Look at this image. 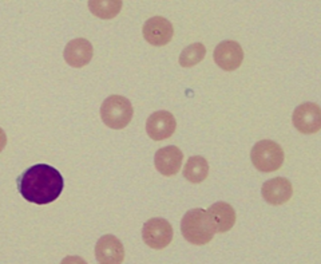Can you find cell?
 <instances>
[{
  "label": "cell",
  "mask_w": 321,
  "mask_h": 264,
  "mask_svg": "<svg viewBox=\"0 0 321 264\" xmlns=\"http://www.w3.org/2000/svg\"><path fill=\"white\" fill-rule=\"evenodd\" d=\"M17 183L19 192L25 199L39 205L56 200L64 185L60 172L45 163L36 164L28 168L18 177Z\"/></svg>",
  "instance_id": "6da1fadb"
},
{
  "label": "cell",
  "mask_w": 321,
  "mask_h": 264,
  "mask_svg": "<svg viewBox=\"0 0 321 264\" xmlns=\"http://www.w3.org/2000/svg\"><path fill=\"white\" fill-rule=\"evenodd\" d=\"M183 236L189 242L197 245L208 243L216 233L207 211L201 208L188 211L181 223Z\"/></svg>",
  "instance_id": "7a4b0ae2"
},
{
  "label": "cell",
  "mask_w": 321,
  "mask_h": 264,
  "mask_svg": "<svg viewBox=\"0 0 321 264\" xmlns=\"http://www.w3.org/2000/svg\"><path fill=\"white\" fill-rule=\"evenodd\" d=\"M100 113L102 119L106 125L118 129L123 128L130 122L133 110L127 98L120 95H112L103 102Z\"/></svg>",
  "instance_id": "3957f363"
},
{
  "label": "cell",
  "mask_w": 321,
  "mask_h": 264,
  "mask_svg": "<svg viewBox=\"0 0 321 264\" xmlns=\"http://www.w3.org/2000/svg\"><path fill=\"white\" fill-rule=\"evenodd\" d=\"M250 157L253 164L258 170L269 172L280 168L284 160V154L277 143L270 140H264L255 145Z\"/></svg>",
  "instance_id": "277c9868"
},
{
  "label": "cell",
  "mask_w": 321,
  "mask_h": 264,
  "mask_svg": "<svg viewBox=\"0 0 321 264\" xmlns=\"http://www.w3.org/2000/svg\"><path fill=\"white\" fill-rule=\"evenodd\" d=\"M173 235L171 225L162 218L149 219L144 223L142 230L145 243L150 247L156 249H162L168 245Z\"/></svg>",
  "instance_id": "5b68a950"
},
{
  "label": "cell",
  "mask_w": 321,
  "mask_h": 264,
  "mask_svg": "<svg viewBox=\"0 0 321 264\" xmlns=\"http://www.w3.org/2000/svg\"><path fill=\"white\" fill-rule=\"evenodd\" d=\"M321 110L315 103L307 102L301 104L294 110L292 116L293 124L300 132L311 134L321 128Z\"/></svg>",
  "instance_id": "8992f818"
},
{
  "label": "cell",
  "mask_w": 321,
  "mask_h": 264,
  "mask_svg": "<svg viewBox=\"0 0 321 264\" xmlns=\"http://www.w3.org/2000/svg\"><path fill=\"white\" fill-rule=\"evenodd\" d=\"M216 63L220 68L227 71H231L241 64L244 53L240 45L232 40H226L219 44L213 52Z\"/></svg>",
  "instance_id": "52a82bcc"
},
{
  "label": "cell",
  "mask_w": 321,
  "mask_h": 264,
  "mask_svg": "<svg viewBox=\"0 0 321 264\" xmlns=\"http://www.w3.org/2000/svg\"><path fill=\"white\" fill-rule=\"evenodd\" d=\"M176 122L173 115L165 110L156 111L148 118L146 125L149 136L156 141L171 136L175 131Z\"/></svg>",
  "instance_id": "ba28073f"
},
{
  "label": "cell",
  "mask_w": 321,
  "mask_h": 264,
  "mask_svg": "<svg viewBox=\"0 0 321 264\" xmlns=\"http://www.w3.org/2000/svg\"><path fill=\"white\" fill-rule=\"evenodd\" d=\"M172 26L165 18L156 16L148 19L143 28L145 39L155 46L164 45L171 40L173 34Z\"/></svg>",
  "instance_id": "9c48e42d"
},
{
  "label": "cell",
  "mask_w": 321,
  "mask_h": 264,
  "mask_svg": "<svg viewBox=\"0 0 321 264\" xmlns=\"http://www.w3.org/2000/svg\"><path fill=\"white\" fill-rule=\"evenodd\" d=\"M183 157L182 151L175 146L170 145L161 148L155 153V167L164 175L169 176L175 175L180 168Z\"/></svg>",
  "instance_id": "30bf717a"
},
{
  "label": "cell",
  "mask_w": 321,
  "mask_h": 264,
  "mask_svg": "<svg viewBox=\"0 0 321 264\" xmlns=\"http://www.w3.org/2000/svg\"><path fill=\"white\" fill-rule=\"evenodd\" d=\"M290 181L286 178L277 177L268 180L263 184L261 193L264 199L273 205L282 204L287 201L292 194Z\"/></svg>",
  "instance_id": "8fae6325"
},
{
  "label": "cell",
  "mask_w": 321,
  "mask_h": 264,
  "mask_svg": "<svg viewBox=\"0 0 321 264\" xmlns=\"http://www.w3.org/2000/svg\"><path fill=\"white\" fill-rule=\"evenodd\" d=\"M93 53L91 43L86 39L78 38L70 41L67 44L64 50V57L70 65L80 68L89 63Z\"/></svg>",
  "instance_id": "7c38bea8"
},
{
  "label": "cell",
  "mask_w": 321,
  "mask_h": 264,
  "mask_svg": "<svg viewBox=\"0 0 321 264\" xmlns=\"http://www.w3.org/2000/svg\"><path fill=\"white\" fill-rule=\"evenodd\" d=\"M214 225L216 233H223L230 230L234 224L236 216L234 209L223 202L215 203L207 210Z\"/></svg>",
  "instance_id": "4fadbf2b"
},
{
  "label": "cell",
  "mask_w": 321,
  "mask_h": 264,
  "mask_svg": "<svg viewBox=\"0 0 321 264\" xmlns=\"http://www.w3.org/2000/svg\"><path fill=\"white\" fill-rule=\"evenodd\" d=\"M209 166L206 160L200 156L189 157L183 171L184 176L189 181L198 183L203 180L207 176Z\"/></svg>",
  "instance_id": "5bb4252c"
},
{
  "label": "cell",
  "mask_w": 321,
  "mask_h": 264,
  "mask_svg": "<svg viewBox=\"0 0 321 264\" xmlns=\"http://www.w3.org/2000/svg\"><path fill=\"white\" fill-rule=\"evenodd\" d=\"M121 0H90L88 7L91 13L102 19H110L115 17L122 7Z\"/></svg>",
  "instance_id": "9a60e30c"
},
{
  "label": "cell",
  "mask_w": 321,
  "mask_h": 264,
  "mask_svg": "<svg viewBox=\"0 0 321 264\" xmlns=\"http://www.w3.org/2000/svg\"><path fill=\"white\" fill-rule=\"evenodd\" d=\"M206 53L205 47L201 43L192 44L181 52L179 58V63L183 67L193 66L203 59Z\"/></svg>",
  "instance_id": "2e32d148"
}]
</instances>
